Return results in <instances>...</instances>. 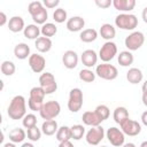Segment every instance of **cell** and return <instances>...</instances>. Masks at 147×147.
I'll list each match as a JSON object with an SVG mask.
<instances>
[{
	"label": "cell",
	"mask_w": 147,
	"mask_h": 147,
	"mask_svg": "<svg viewBox=\"0 0 147 147\" xmlns=\"http://www.w3.org/2000/svg\"><path fill=\"white\" fill-rule=\"evenodd\" d=\"M7 114L9 118L17 121L23 119V117L26 115V105H25V98L23 95H15L7 109Z\"/></svg>",
	"instance_id": "obj_1"
},
{
	"label": "cell",
	"mask_w": 147,
	"mask_h": 147,
	"mask_svg": "<svg viewBox=\"0 0 147 147\" xmlns=\"http://www.w3.org/2000/svg\"><path fill=\"white\" fill-rule=\"evenodd\" d=\"M46 93L40 86H34L30 90V95L28 100V106L32 111H40L44 106V98Z\"/></svg>",
	"instance_id": "obj_2"
},
{
	"label": "cell",
	"mask_w": 147,
	"mask_h": 147,
	"mask_svg": "<svg viewBox=\"0 0 147 147\" xmlns=\"http://www.w3.org/2000/svg\"><path fill=\"white\" fill-rule=\"evenodd\" d=\"M115 25L122 30H127L132 31L137 28L138 25V18L133 14H119L115 17Z\"/></svg>",
	"instance_id": "obj_3"
},
{
	"label": "cell",
	"mask_w": 147,
	"mask_h": 147,
	"mask_svg": "<svg viewBox=\"0 0 147 147\" xmlns=\"http://www.w3.org/2000/svg\"><path fill=\"white\" fill-rule=\"evenodd\" d=\"M61 111V106L57 101L55 100H49V101H46L41 108V110L39 111L40 116L42 119L45 121H49V119H54L55 117L59 116Z\"/></svg>",
	"instance_id": "obj_4"
},
{
	"label": "cell",
	"mask_w": 147,
	"mask_h": 147,
	"mask_svg": "<svg viewBox=\"0 0 147 147\" xmlns=\"http://www.w3.org/2000/svg\"><path fill=\"white\" fill-rule=\"evenodd\" d=\"M83 107V92L80 88L75 87L69 92L68 99V109L71 113H77Z\"/></svg>",
	"instance_id": "obj_5"
},
{
	"label": "cell",
	"mask_w": 147,
	"mask_h": 147,
	"mask_svg": "<svg viewBox=\"0 0 147 147\" xmlns=\"http://www.w3.org/2000/svg\"><path fill=\"white\" fill-rule=\"evenodd\" d=\"M95 75H98L100 78L105 80H114L118 76L117 68L109 63H101L96 65Z\"/></svg>",
	"instance_id": "obj_6"
},
{
	"label": "cell",
	"mask_w": 147,
	"mask_h": 147,
	"mask_svg": "<svg viewBox=\"0 0 147 147\" xmlns=\"http://www.w3.org/2000/svg\"><path fill=\"white\" fill-rule=\"evenodd\" d=\"M39 84L46 94H52L57 90V83L52 72L41 74L39 77Z\"/></svg>",
	"instance_id": "obj_7"
},
{
	"label": "cell",
	"mask_w": 147,
	"mask_h": 147,
	"mask_svg": "<svg viewBox=\"0 0 147 147\" xmlns=\"http://www.w3.org/2000/svg\"><path fill=\"white\" fill-rule=\"evenodd\" d=\"M144 42H145V36L140 31H133L124 40L125 47L129 51H137V49H139L144 45Z\"/></svg>",
	"instance_id": "obj_8"
},
{
	"label": "cell",
	"mask_w": 147,
	"mask_h": 147,
	"mask_svg": "<svg viewBox=\"0 0 147 147\" xmlns=\"http://www.w3.org/2000/svg\"><path fill=\"white\" fill-rule=\"evenodd\" d=\"M117 54V46L115 42L113 41H106L99 52V57L101 59V61H103V63H108L109 61H111L115 55Z\"/></svg>",
	"instance_id": "obj_9"
},
{
	"label": "cell",
	"mask_w": 147,
	"mask_h": 147,
	"mask_svg": "<svg viewBox=\"0 0 147 147\" xmlns=\"http://www.w3.org/2000/svg\"><path fill=\"white\" fill-rule=\"evenodd\" d=\"M106 136L108 138V141L115 146V147H122L124 145L125 141V134L123 133L122 130H119L118 127H109L106 132Z\"/></svg>",
	"instance_id": "obj_10"
},
{
	"label": "cell",
	"mask_w": 147,
	"mask_h": 147,
	"mask_svg": "<svg viewBox=\"0 0 147 147\" xmlns=\"http://www.w3.org/2000/svg\"><path fill=\"white\" fill-rule=\"evenodd\" d=\"M103 137H105V130L101 125L92 126L86 133V141L91 146H96L101 142Z\"/></svg>",
	"instance_id": "obj_11"
},
{
	"label": "cell",
	"mask_w": 147,
	"mask_h": 147,
	"mask_svg": "<svg viewBox=\"0 0 147 147\" xmlns=\"http://www.w3.org/2000/svg\"><path fill=\"white\" fill-rule=\"evenodd\" d=\"M121 130L123 131L124 134L130 136V137H136L141 132V125L137 121L127 118L125 122H123L121 125Z\"/></svg>",
	"instance_id": "obj_12"
},
{
	"label": "cell",
	"mask_w": 147,
	"mask_h": 147,
	"mask_svg": "<svg viewBox=\"0 0 147 147\" xmlns=\"http://www.w3.org/2000/svg\"><path fill=\"white\" fill-rule=\"evenodd\" d=\"M29 65L31 68V70L36 74H40L44 71L45 65H46V60L42 55L39 54H31L29 57Z\"/></svg>",
	"instance_id": "obj_13"
},
{
	"label": "cell",
	"mask_w": 147,
	"mask_h": 147,
	"mask_svg": "<svg viewBox=\"0 0 147 147\" xmlns=\"http://www.w3.org/2000/svg\"><path fill=\"white\" fill-rule=\"evenodd\" d=\"M62 63L67 69H75L78 64V54L72 49L65 51L62 56Z\"/></svg>",
	"instance_id": "obj_14"
},
{
	"label": "cell",
	"mask_w": 147,
	"mask_h": 147,
	"mask_svg": "<svg viewBox=\"0 0 147 147\" xmlns=\"http://www.w3.org/2000/svg\"><path fill=\"white\" fill-rule=\"evenodd\" d=\"M80 60H82V63L86 67V68H92L98 62V55L96 53L93 51V49H86L82 53V56H80Z\"/></svg>",
	"instance_id": "obj_15"
},
{
	"label": "cell",
	"mask_w": 147,
	"mask_h": 147,
	"mask_svg": "<svg viewBox=\"0 0 147 147\" xmlns=\"http://www.w3.org/2000/svg\"><path fill=\"white\" fill-rule=\"evenodd\" d=\"M85 25V20L82 16H72L67 21V29L70 32H78L83 30Z\"/></svg>",
	"instance_id": "obj_16"
},
{
	"label": "cell",
	"mask_w": 147,
	"mask_h": 147,
	"mask_svg": "<svg viewBox=\"0 0 147 147\" xmlns=\"http://www.w3.org/2000/svg\"><path fill=\"white\" fill-rule=\"evenodd\" d=\"M82 121L85 125H88V126H99L102 121L100 119V117L96 115L95 111H85L82 116Z\"/></svg>",
	"instance_id": "obj_17"
},
{
	"label": "cell",
	"mask_w": 147,
	"mask_h": 147,
	"mask_svg": "<svg viewBox=\"0 0 147 147\" xmlns=\"http://www.w3.org/2000/svg\"><path fill=\"white\" fill-rule=\"evenodd\" d=\"M14 55L18 60H25L30 57V47L25 42H20L14 47Z\"/></svg>",
	"instance_id": "obj_18"
},
{
	"label": "cell",
	"mask_w": 147,
	"mask_h": 147,
	"mask_svg": "<svg viewBox=\"0 0 147 147\" xmlns=\"http://www.w3.org/2000/svg\"><path fill=\"white\" fill-rule=\"evenodd\" d=\"M8 29L14 32V33H17L22 30L25 29V25H24V20L21 17V16H13L11 18H9L8 21Z\"/></svg>",
	"instance_id": "obj_19"
},
{
	"label": "cell",
	"mask_w": 147,
	"mask_h": 147,
	"mask_svg": "<svg viewBox=\"0 0 147 147\" xmlns=\"http://www.w3.org/2000/svg\"><path fill=\"white\" fill-rule=\"evenodd\" d=\"M52 45H53V42H52L51 38H47V37H39L34 41V46H36L37 51L40 52V53L49 52L51 48H52Z\"/></svg>",
	"instance_id": "obj_20"
},
{
	"label": "cell",
	"mask_w": 147,
	"mask_h": 147,
	"mask_svg": "<svg viewBox=\"0 0 147 147\" xmlns=\"http://www.w3.org/2000/svg\"><path fill=\"white\" fill-rule=\"evenodd\" d=\"M99 32H100L101 38L106 39L107 41H111V39H114L115 36H116V29L111 24H109V23L102 24Z\"/></svg>",
	"instance_id": "obj_21"
},
{
	"label": "cell",
	"mask_w": 147,
	"mask_h": 147,
	"mask_svg": "<svg viewBox=\"0 0 147 147\" xmlns=\"http://www.w3.org/2000/svg\"><path fill=\"white\" fill-rule=\"evenodd\" d=\"M113 6L115 7V9L119 11H131L136 6V1L134 0H114Z\"/></svg>",
	"instance_id": "obj_22"
},
{
	"label": "cell",
	"mask_w": 147,
	"mask_h": 147,
	"mask_svg": "<svg viewBox=\"0 0 147 147\" xmlns=\"http://www.w3.org/2000/svg\"><path fill=\"white\" fill-rule=\"evenodd\" d=\"M144 78V75H142V71L138 68H130L126 72V79L129 83L131 84H138Z\"/></svg>",
	"instance_id": "obj_23"
},
{
	"label": "cell",
	"mask_w": 147,
	"mask_h": 147,
	"mask_svg": "<svg viewBox=\"0 0 147 147\" xmlns=\"http://www.w3.org/2000/svg\"><path fill=\"white\" fill-rule=\"evenodd\" d=\"M59 126H57V122L55 119H49V121H45L41 125V132L45 136H53L57 132Z\"/></svg>",
	"instance_id": "obj_24"
},
{
	"label": "cell",
	"mask_w": 147,
	"mask_h": 147,
	"mask_svg": "<svg viewBox=\"0 0 147 147\" xmlns=\"http://www.w3.org/2000/svg\"><path fill=\"white\" fill-rule=\"evenodd\" d=\"M23 33H24V37L25 38L31 39V40L32 39L37 40L39 38V34L41 33V31H40V28L37 24H29L23 30Z\"/></svg>",
	"instance_id": "obj_25"
},
{
	"label": "cell",
	"mask_w": 147,
	"mask_h": 147,
	"mask_svg": "<svg viewBox=\"0 0 147 147\" xmlns=\"http://www.w3.org/2000/svg\"><path fill=\"white\" fill-rule=\"evenodd\" d=\"M113 117H114V121L121 125L123 122H125L127 118H130L129 117V110L125 107H116L114 110Z\"/></svg>",
	"instance_id": "obj_26"
},
{
	"label": "cell",
	"mask_w": 147,
	"mask_h": 147,
	"mask_svg": "<svg viewBox=\"0 0 147 147\" xmlns=\"http://www.w3.org/2000/svg\"><path fill=\"white\" fill-rule=\"evenodd\" d=\"M26 137V132L21 127H15L9 132V140L14 144L22 142Z\"/></svg>",
	"instance_id": "obj_27"
},
{
	"label": "cell",
	"mask_w": 147,
	"mask_h": 147,
	"mask_svg": "<svg viewBox=\"0 0 147 147\" xmlns=\"http://www.w3.org/2000/svg\"><path fill=\"white\" fill-rule=\"evenodd\" d=\"M133 54L130 52V51H123L118 54V57H117V61L119 63V65L122 67H129L133 63Z\"/></svg>",
	"instance_id": "obj_28"
},
{
	"label": "cell",
	"mask_w": 147,
	"mask_h": 147,
	"mask_svg": "<svg viewBox=\"0 0 147 147\" xmlns=\"http://www.w3.org/2000/svg\"><path fill=\"white\" fill-rule=\"evenodd\" d=\"M79 38L83 42H92L98 38V32H96L95 29H92V28L85 29L80 32Z\"/></svg>",
	"instance_id": "obj_29"
},
{
	"label": "cell",
	"mask_w": 147,
	"mask_h": 147,
	"mask_svg": "<svg viewBox=\"0 0 147 147\" xmlns=\"http://www.w3.org/2000/svg\"><path fill=\"white\" fill-rule=\"evenodd\" d=\"M71 139V130L69 126L67 125H63L61 127H59L57 132H56V140L59 142H63V141H67V140H70Z\"/></svg>",
	"instance_id": "obj_30"
},
{
	"label": "cell",
	"mask_w": 147,
	"mask_h": 147,
	"mask_svg": "<svg viewBox=\"0 0 147 147\" xmlns=\"http://www.w3.org/2000/svg\"><path fill=\"white\" fill-rule=\"evenodd\" d=\"M40 31H41L42 37L51 38V37H53V36L56 34V32H57V26H56L54 23H45V24L40 28Z\"/></svg>",
	"instance_id": "obj_31"
},
{
	"label": "cell",
	"mask_w": 147,
	"mask_h": 147,
	"mask_svg": "<svg viewBox=\"0 0 147 147\" xmlns=\"http://www.w3.org/2000/svg\"><path fill=\"white\" fill-rule=\"evenodd\" d=\"M0 69H1V72H2L5 76H11V75H14L15 71H16V67H15L14 62L8 61V60H6V61H3V62L1 63Z\"/></svg>",
	"instance_id": "obj_32"
},
{
	"label": "cell",
	"mask_w": 147,
	"mask_h": 147,
	"mask_svg": "<svg viewBox=\"0 0 147 147\" xmlns=\"http://www.w3.org/2000/svg\"><path fill=\"white\" fill-rule=\"evenodd\" d=\"M79 79L85 83H92L95 79V72H93L91 69H82L79 71Z\"/></svg>",
	"instance_id": "obj_33"
},
{
	"label": "cell",
	"mask_w": 147,
	"mask_h": 147,
	"mask_svg": "<svg viewBox=\"0 0 147 147\" xmlns=\"http://www.w3.org/2000/svg\"><path fill=\"white\" fill-rule=\"evenodd\" d=\"M70 130H71V139H74V140H80L85 133V127L80 124L72 125L70 127Z\"/></svg>",
	"instance_id": "obj_34"
},
{
	"label": "cell",
	"mask_w": 147,
	"mask_h": 147,
	"mask_svg": "<svg viewBox=\"0 0 147 147\" xmlns=\"http://www.w3.org/2000/svg\"><path fill=\"white\" fill-rule=\"evenodd\" d=\"M94 111L96 113V115L100 117V119L103 122V121H106V119H108V117H109V115H110V110H109V108L106 106V105H99L95 109H94Z\"/></svg>",
	"instance_id": "obj_35"
},
{
	"label": "cell",
	"mask_w": 147,
	"mask_h": 147,
	"mask_svg": "<svg viewBox=\"0 0 147 147\" xmlns=\"http://www.w3.org/2000/svg\"><path fill=\"white\" fill-rule=\"evenodd\" d=\"M22 124L25 129H31L33 126L37 125V117L34 114H26L23 119H22Z\"/></svg>",
	"instance_id": "obj_36"
},
{
	"label": "cell",
	"mask_w": 147,
	"mask_h": 147,
	"mask_svg": "<svg viewBox=\"0 0 147 147\" xmlns=\"http://www.w3.org/2000/svg\"><path fill=\"white\" fill-rule=\"evenodd\" d=\"M47 18H48V14H47L46 8H44L42 10H40L39 13H37L36 15H33V16H32V20H33V22H34L37 25H38V24L44 25V24L46 23Z\"/></svg>",
	"instance_id": "obj_37"
},
{
	"label": "cell",
	"mask_w": 147,
	"mask_h": 147,
	"mask_svg": "<svg viewBox=\"0 0 147 147\" xmlns=\"http://www.w3.org/2000/svg\"><path fill=\"white\" fill-rule=\"evenodd\" d=\"M67 16H68L67 10L63 9V8H56L55 11L53 13V20L56 23H63L64 21H68Z\"/></svg>",
	"instance_id": "obj_38"
},
{
	"label": "cell",
	"mask_w": 147,
	"mask_h": 147,
	"mask_svg": "<svg viewBox=\"0 0 147 147\" xmlns=\"http://www.w3.org/2000/svg\"><path fill=\"white\" fill-rule=\"evenodd\" d=\"M26 136H28V139H30L31 141H38L41 138V130L38 129V126L36 125L31 129H28Z\"/></svg>",
	"instance_id": "obj_39"
},
{
	"label": "cell",
	"mask_w": 147,
	"mask_h": 147,
	"mask_svg": "<svg viewBox=\"0 0 147 147\" xmlns=\"http://www.w3.org/2000/svg\"><path fill=\"white\" fill-rule=\"evenodd\" d=\"M44 8H45V7H44V3L40 2V1H32V2H30L29 6H28V10H29V13H30L31 16L36 15L37 13H39L40 10H42Z\"/></svg>",
	"instance_id": "obj_40"
},
{
	"label": "cell",
	"mask_w": 147,
	"mask_h": 147,
	"mask_svg": "<svg viewBox=\"0 0 147 147\" xmlns=\"http://www.w3.org/2000/svg\"><path fill=\"white\" fill-rule=\"evenodd\" d=\"M95 5L100 8H108L113 5L111 0H95Z\"/></svg>",
	"instance_id": "obj_41"
},
{
	"label": "cell",
	"mask_w": 147,
	"mask_h": 147,
	"mask_svg": "<svg viewBox=\"0 0 147 147\" xmlns=\"http://www.w3.org/2000/svg\"><path fill=\"white\" fill-rule=\"evenodd\" d=\"M42 3L46 8H55L56 6H59L60 1L59 0H44Z\"/></svg>",
	"instance_id": "obj_42"
},
{
	"label": "cell",
	"mask_w": 147,
	"mask_h": 147,
	"mask_svg": "<svg viewBox=\"0 0 147 147\" xmlns=\"http://www.w3.org/2000/svg\"><path fill=\"white\" fill-rule=\"evenodd\" d=\"M7 22V16L3 11H0V26H3Z\"/></svg>",
	"instance_id": "obj_43"
},
{
	"label": "cell",
	"mask_w": 147,
	"mask_h": 147,
	"mask_svg": "<svg viewBox=\"0 0 147 147\" xmlns=\"http://www.w3.org/2000/svg\"><path fill=\"white\" fill-rule=\"evenodd\" d=\"M141 122L145 126H147V110H145L142 114H141Z\"/></svg>",
	"instance_id": "obj_44"
},
{
	"label": "cell",
	"mask_w": 147,
	"mask_h": 147,
	"mask_svg": "<svg viewBox=\"0 0 147 147\" xmlns=\"http://www.w3.org/2000/svg\"><path fill=\"white\" fill-rule=\"evenodd\" d=\"M59 147H74V145L71 144L70 140H67V141H63V142H60Z\"/></svg>",
	"instance_id": "obj_45"
},
{
	"label": "cell",
	"mask_w": 147,
	"mask_h": 147,
	"mask_svg": "<svg viewBox=\"0 0 147 147\" xmlns=\"http://www.w3.org/2000/svg\"><path fill=\"white\" fill-rule=\"evenodd\" d=\"M141 17H142V21H144L145 23H147V7H145V8L142 9Z\"/></svg>",
	"instance_id": "obj_46"
},
{
	"label": "cell",
	"mask_w": 147,
	"mask_h": 147,
	"mask_svg": "<svg viewBox=\"0 0 147 147\" xmlns=\"http://www.w3.org/2000/svg\"><path fill=\"white\" fill-rule=\"evenodd\" d=\"M141 100H142V103H144V105L147 107V93H142Z\"/></svg>",
	"instance_id": "obj_47"
},
{
	"label": "cell",
	"mask_w": 147,
	"mask_h": 147,
	"mask_svg": "<svg viewBox=\"0 0 147 147\" xmlns=\"http://www.w3.org/2000/svg\"><path fill=\"white\" fill-rule=\"evenodd\" d=\"M141 90H142V93H147V80L144 82V84L141 86Z\"/></svg>",
	"instance_id": "obj_48"
},
{
	"label": "cell",
	"mask_w": 147,
	"mask_h": 147,
	"mask_svg": "<svg viewBox=\"0 0 147 147\" xmlns=\"http://www.w3.org/2000/svg\"><path fill=\"white\" fill-rule=\"evenodd\" d=\"M3 147H16V145L14 142H6L3 144Z\"/></svg>",
	"instance_id": "obj_49"
},
{
	"label": "cell",
	"mask_w": 147,
	"mask_h": 147,
	"mask_svg": "<svg viewBox=\"0 0 147 147\" xmlns=\"http://www.w3.org/2000/svg\"><path fill=\"white\" fill-rule=\"evenodd\" d=\"M122 147H136V145H134L133 142H126V144H124Z\"/></svg>",
	"instance_id": "obj_50"
},
{
	"label": "cell",
	"mask_w": 147,
	"mask_h": 147,
	"mask_svg": "<svg viewBox=\"0 0 147 147\" xmlns=\"http://www.w3.org/2000/svg\"><path fill=\"white\" fill-rule=\"evenodd\" d=\"M21 147H34V146H33L31 142H24V144H23Z\"/></svg>",
	"instance_id": "obj_51"
},
{
	"label": "cell",
	"mask_w": 147,
	"mask_h": 147,
	"mask_svg": "<svg viewBox=\"0 0 147 147\" xmlns=\"http://www.w3.org/2000/svg\"><path fill=\"white\" fill-rule=\"evenodd\" d=\"M140 147H147V140L146 141H142L141 145H140Z\"/></svg>",
	"instance_id": "obj_52"
},
{
	"label": "cell",
	"mask_w": 147,
	"mask_h": 147,
	"mask_svg": "<svg viewBox=\"0 0 147 147\" xmlns=\"http://www.w3.org/2000/svg\"><path fill=\"white\" fill-rule=\"evenodd\" d=\"M101 147H107V146H101Z\"/></svg>",
	"instance_id": "obj_53"
}]
</instances>
